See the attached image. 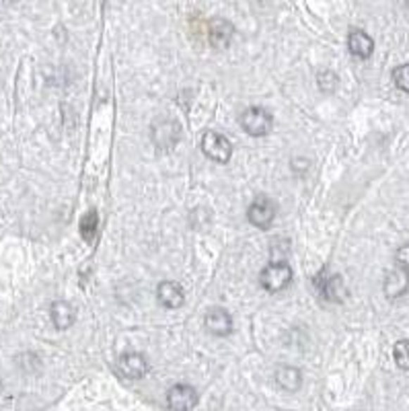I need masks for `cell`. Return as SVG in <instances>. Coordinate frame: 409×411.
<instances>
[{
	"mask_svg": "<svg viewBox=\"0 0 409 411\" xmlns=\"http://www.w3.org/2000/svg\"><path fill=\"white\" fill-rule=\"evenodd\" d=\"M241 126L249 136H268L274 126V118L263 109V107H249L241 115Z\"/></svg>",
	"mask_w": 409,
	"mask_h": 411,
	"instance_id": "cell-3",
	"label": "cell"
},
{
	"mask_svg": "<svg viewBox=\"0 0 409 411\" xmlns=\"http://www.w3.org/2000/svg\"><path fill=\"white\" fill-rule=\"evenodd\" d=\"M276 383L280 388L288 391V393H294L298 391L303 385V377H301V370L294 368V366H278L276 368V374H274Z\"/></svg>",
	"mask_w": 409,
	"mask_h": 411,
	"instance_id": "cell-13",
	"label": "cell"
},
{
	"mask_svg": "<svg viewBox=\"0 0 409 411\" xmlns=\"http://www.w3.org/2000/svg\"><path fill=\"white\" fill-rule=\"evenodd\" d=\"M167 405L171 411H191L198 405V393L189 385H175L167 393Z\"/></svg>",
	"mask_w": 409,
	"mask_h": 411,
	"instance_id": "cell-5",
	"label": "cell"
},
{
	"mask_svg": "<svg viewBox=\"0 0 409 411\" xmlns=\"http://www.w3.org/2000/svg\"><path fill=\"white\" fill-rule=\"evenodd\" d=\"M153 138L161 148H167V146H171L173 142H177V138H180V128H177V124L167 122V129H161V132L154 129Z\"/></svg>",
	"mask_w": 409,
	"mask_h": 411,
	"instance_id": "cell-16",
	"label": "cell"
},
{
	"mask_svg": "<svg viewBox=\"0 0 409 411\" xmlns=\"http://www.w3.org/2000/svg\"><path fill=\"white\" fill-rule=\"evenodd\" d=\"M317 78H319V89H321L323 93H333V91L337 89V77L333 75L332 70L321 72Z\"/></svg>",
	"mask_w": 409,
	"mask_h": 411,
	"instance_id": "cell-19",
	"label": "cell"
},
{
	"mask_svg": "<svg viewBox=\"0 0 409 411\" xmlns=\"http://www.w3.org/2000/svg\"><path fill=\"white\" fill-rule=\"evenodd\" d=\"M383 290L386 298H391V301L403 296L409 290V272L401 270V267H395L393 272H389L384 278Z\"/></svg>",
	"mask_w": 409,
	"mask_h": 411,
	"instance_id": "cell-8",
	"label": "cell"
},
{
	"mask_svg": "<svg viewBox=\"0 0 409 411\" xmlns=\"http://www.w3.org/2000/svg\"><path fill=\"white\" fill-rule=\"evenodd\" d=\"M232 35H234V27L227 19H212L208 23V42L212 44V48L216 50H225L229 48L230 42H232Z\"/></svg>",
	"mask_w": 409,
	"mask_h": 411,
	"instance_id": "cell-6",
	"label": "cell"
},
{
	"mask_svg": "<svg viewBox=\"0 0 409 411\" xmlns=\"http://www.w3.org/2000/svg\"><path fill=\"white\" fill-rule=\"evenodd\" d=\"M395 261H397V267H401V270L409 272V243L397 249V253H395Z\"/></svg>",
	"mask_w": 409,
	"mask_h": 411,
	"instance_id": "cell-20",
	"label": "cell"
},
{
	"mask_svg": "<svg viewBox=\"0 0 409 411\" xmlns=\"http://www.w3.org/2000/svg\"><path fill=\"white\" fill-rule=\"evenodd\" d=\"M206 329L216 337H225L232 331V317L225 308H212L206 315Z\"/></svg>",
	"mask_w": 409,
	"mask_h": 411,
	"instance_id": "cell-9",
	"label": "cell"
},
{
	"mask_svg": "<svg viewBox=\"0 0 409 411\" xmlns=\"http://www.w3.org/2000/svg\"><path fill=\"white\" fill-rule=\"evenodd\" d=\"M393 80L397 84V89L409 93V64H403V66H397L393 70Z\"/></svg>",
	"mask_w": 409,
	"mask_h": 411,
	"instance_id": "cell-18",
	"label": "cell"
},
{
	"mask_svg": "<svg viewBox=\"0 0 409 411\" xmlns=\"http://www.w3.org/2000/svg\"><path fill=\"white\" fill-rule=\"evenodd\" d=\"M247 218L257 229H270L276 218V204L268 196H257L247 210Z\"/></svg>",
	"mask_w": 409,
	"mask_h": 411,
	"instance_id": "cell-4",
	"label": "cell"
},
{
	"mask_svg": "<svg viewBox=\"0 0 409 411\" xmlns=\"http://www.w3.org/2000/svg\"><path fill=\"white\" fill-rule=\"evenodd\" d=\"M118 370L126 377V379H132V381H138L142 377H146L149 372V362L142 354L138 352H128L124 354L122 358L118 360Z\"/></svg>",
	"mask_w": 409,
	"mask_h": 411,
	"instance_id": "cell-7",
	"label": "cell"
},
{
	"mask_svg": "<svg viewBox=\"0 0 409 411\" xmlns=\"http://www.w3.org/2000/svg\"><path fill=\"white\" fill-rule=\"evenodd\" d=\"M317 282L321 284L319 292H321V296H323V298L333 301V303H339V301H344L346 288H344V282H341V278H339V276L323 278V274H321V276H317Z\"/></svg>",
	"mask_w": 409,
	"mask_h": 411,
	"instance_id": "cell-14",
	"label": "cell"
},
{
	"mask_svg": "<svg viewBox=\"0 0 409 411\" xmlns=\"http://www.w3.org/2000/svg\"><path fill=\"white\" fill-rule=\"evenodd\" d=\"M156 296L165 308H180L185 303V292L180 282H161L156 288Z\"/></svg>",
	"mask_w": 409,
	"mask_h": 411,
	"instance_id": "cell-10",
	"label": "cell"
},
{
	"mask_svg": "<svg viewBox=\"0 0 409 411\" xmlns=\"http://www.w3.org/2000/svg\"><path fill=\"white\" fill-rule=\"evenodd\" d=\"M292 282V267L286 261H276L270 263L268 267H263L259 284L268 290V292H282L284 288H288Z\"/></svg>",
	"mask_w": 409,
	"mask_h": 411,
	"instance_id": "cell-1",
	"label": "cell"
},
{
	"mask_svg": "<svg viewBox=\"0 0 409 411\" xmlns=\"http://www.w3.org/2000/svg\"><path fill=\"white\" fill-rule=\"evenodd\" d=\"M393 358L395 364L401 368V370H409V341L408 339H401L395 343L393 348Z\"/></svg>",
	"mask_w": 409,
	"mask_h": 411,
	"instance_id": "cell-17",
	"label": "cell"
},
{
	"mask_svg": "<svg viewBox=\"0 0 409 411\" xmlns=\"http://www.w3.org/2000/svg\"><path fill=\"white\" fill-rule=\"evenodd\" d=\"M51 323L56 325V329H68L73 327V323L77 321V310L73 308V305H68L66 301H56L50 308Z\"/></svg>",
	"mask_w": 409,
	"mask_h": 411,
	"instance_id": "cell-12",
	"label": "cell"
},
{
	"mask_svg": "<svg viewBox=\"0 0 409 411\" xmlns=\"http://www.w3.org/2000/svg\"><path fill=\"white\" fill-rule=\"evenodd\" d=\"M348 48L352 51V56L366 60V58H370L372 51H375V42H372V37H370L366 31L354 29V31H350V35H348Z\"/></svg>",
	"mask_w": 409,
	"mask_h": 411,
	"instance_id": "cell-11",
	"label": "cell"
},
{
	"mask_svg": "<svg viewBox=\"0 0 409 411\" xmlns=\"http://www.w3.org/2000/svg\"><path fill=\"white\" fill-rule=\"evenodd\" d=\"M202 151H204V154L210 160L225 165V163H229L230 156H232V144H230V140L227 136L208 129L202 136Z\"/></svg>",
	"mask_w": 409,
	"mask_h": 411,
	"instance_id": "cell-2",
	"label": "cell"
},
{
	"mask_svg": "<svg viewBox=\"0 0 409 411\" xmlns=\"http://www.w3.org/2000/svg\"><path fill=\"white\" fill-rule=\"evenodd\" d=\"M97 227H99V216H97V212H95V210L87 212V214L80 218V227H78L80 236H82L87 243H93L95 236H97Z\"/></svg>",
	"mask_w": 409,
	"mask_h": 411,
	"instance_id": "cell-15",
	"label": "cell"
}]
</instances>
